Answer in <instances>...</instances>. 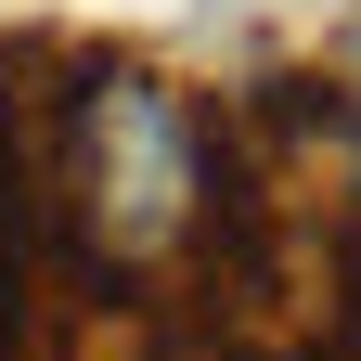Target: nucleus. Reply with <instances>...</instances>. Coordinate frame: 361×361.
I'll list each match as a JSON object with an SVG mask.
<instances>
[{
	"instance_id": "nucleus-1",
	"label": "nucleus",
	"mask_w": 361,
	"mask_h": 361,
	"mask_svg": "<svg viewBox=\"0 0 361 361\" xmlns=\"http://www.w3.org/2000/svg\"><path fill=\"white\" fill-rule=\"evenodd\" d=\"M39 219H52V258L90 297L155 284L168 258H194V233H207V104H180L155 65L90 52L52 90V129H39Z\"/></svg>"
},
{
	"instance_id": "nucleus-2",
	"label": "nucleus",
	"mask_w": 361,
	"mask_h": 361,
	"mask_svg": "<svg viewBox=\"0 0 361 361\" xmlns=\"http://www.w3.org/2000/svg\"><path fill=\"white\" fill-rule=\"evenodd\" d=\"M336 297H323V336H310L297 361H361V219H348V233H336Z\"/></svg>"
}]
</instances>
